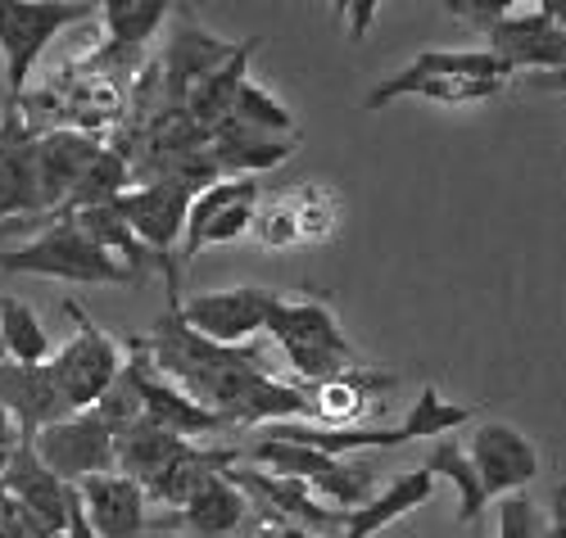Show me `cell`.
<instances>
[{"mask_svg": "<svg viewBox=\"0 0 566 538\" xmlns=\"http://www.w3.org/2000/svg\"><path fill=\"white\" fill-rule=\"evenodd\" d=\"M467 416H471V408L444 403L440 389L427 384L399 425H345V430H326V425H308V421H286V425H268L263 439H281V444H304V449H317V453H326V457H349V453H358V449L436 444V439H444L449 430H458Z\"/></svg>", "mask_w": 566, "mask_h": 538, "instance_id": "1", "label": "cell"}, {"mask_svg": "<svg viewBox=\"0 0 566 538\" xmlns=\"http://www.w3.org/2000/svg\"><path fill=\"white\" fill-rule=\"evenodd\" d=\"M268 335L276 339V349L286 358L300 389L332 384L358 367L349 335L340 330L336 313L322 299H281L272 321H268Z\"/></svg>", "mask_w": 566, "mask_h": 538, "instance_id": "2", "label": "cell"}, {"mask_svg": "<svg viewBox=\"0 0 566 538\" xmlns=\"http://www.w3.org/2000/svg\"><path fill=\"white\" fill-rule=\"evenodd\" d=\"M36 231L41 235L19 244V250H0V272L73 281V285H132V281H140L136 272L114 263L73 218H51V222H41Z\"/></svg>", "mask_w": 566, "mask_h": 538, "instance_id": "3", "label": "cell"}, {"mask_svg": "<svg viewBox=\"0 0 566 538\" xmlns=\"http://www.w3.org/2000/svg\"><path fill=\"white\" fill-rule=\"evenodd\" d=\"M96 14H101L96 0H0V55H6V86H10L6 114H19L28 77L45 45L64 28H77Z\"/></svg>", "mask_w": 566, "mask_h": 538, "instance_id": "4", "label": "cell"}, {"mask_svg": "<svg viewBox=\"0 0 566 538\" xmlns=\"http://www.w3.org/2000/svg\"><path fill=\"white\" fill-rule=\"evenodd\" d=\"M64 313L73 317L77 330H73L69 345L51 358V376L60 384L69 412L77 416V412H91L114 389V380L123 376V349H118V339L105 335L73 299H64Z\"/></svg>", "mask_w": 566, "mask_h": 538, "instance_id": "5", "label": "cell"}, {"mask_svg": "<svg viewBox=\"0 0 566 538\" xmlns=\"http://www.w3.org/2000/svg\"><path fill=\"white\" fill-rule=\"evenodd\" d=\"M276 304H281V295L268 285H231V289H209V295L177 304V317L200 339H209V345L245 349L254 335H268Z\"/></svg>", "mask_w": 566, "mask_h": 538, "instance_id": "6", "label": "cell"}, {"mask_svg": "<svg viewBox=\"0 0 566 538\" xmlns=\"http://www.w3.org/2000/svg\"><path fill=\"white\" fill-rule=\"evenodd\" d=\"M123 376H127L132 394H136V403H140V416L155 421V425H164V430L177 434V439H186V444H191V439H200V434H213V430L227 425L218 412L200 408L191 394H181V389H177L168 376H159V367L150 362L146 339H132V345H127Z\"/></svg>", "mask_w": 566, "mask_h": 538, "instance_id": "7", "label": "cell"}, {"mask_svg": "<svg viewBox=\"0 0 566 538\" xmlns=\"http://www.w3.org/2000/svg\"><path fill=\"white\" fill-rule=\"evenodd\" d=\"M114 430L96 416V412H77V416H64L55 425H45L36 439H32V453L41 457V466L60 475L69 488L91 479V475H109L118 471V453H114Z\"/></svg>", "mask_w": 566, "mask_h": 538, "instance_id": "8", "label": "cell"}, {"mask_svg": "<svg viewBox=\"0 0 566 538\" xmlns=\"http://www.w3.org/2000/svg\"><path fill=\"white\" fill-rule=\"evenodd\" d=\"M507 77H512L507 64L490 51H444V45H436V51H417L403 73L371 86L363 95V109H386L395 101H408V95H417L431 82H507Z\"/></svg>", "mask_w": 566, "mask_h": 538, "instance_id": "9", "label": "cell"}, {"mask_svg": "<svg viewBox=\"0 0 566 538\" xmlns=\"http://www.w3.org/2000/svg\"><path fill=\"white\" fill-rule=\"evenodd\" d=\"M467 457L476 466L490 503L507 498V494H526V484L539 475L535 444L507 421H481L476 434H471V444H467Z\"/></svg>", "mask_w": 566, "mask_h": 538, "instance_id": "10", "label": "cell"}, {"mask_svg": "<svg viewBox=\"0 0 566 538\" xmlns=\"http://www.w3.org/2000/svg\"><path fill=\"white\" fill-rule=\"evenodd\" d=\"M191 190H181L172 181H146L132 186L127 194H118V213L132 226V235L146 244L155 259H164L168 267H177L172 250H181V231H186V213H191Z\"/></svg>", "mask_w": 566, "mask_h": 538, "instance_id": "11", "label": "cell"}, {"mask_svg": "<svg viewBox=\"0 0 566 538\" xmlns=\"http://www.w3.org/2000/svg\"><path fill=\"white\" fill-rule=\"evenodd\" d=\"M41 181H36V131L23 127L19 114L0 118V226L14 231L41 222Z\"/></svg>", "mask_w": 566, "mask_h": 538, "instance_id": "12", "label": "cell"}, {"mask_svg": "<svg viewBox=\"0 0 566 538\" xmlns=\"http://www.w3.org/2000/svg\"><path fill=\"white\" fill-rule=\"evenodd\" d=\"M0 494H6L32 525L41 538H55L69 529V507H73V488L41 466V457L32 453V444H19L10 453L6 479H0Z\"/></svg>", "mask_w": 566, "mask_h": 538, "instance_id": "13", "label": "cell"}, {"mask_svg": "<svg viewBox=\"0 0 566 538\" xmlns=\"http://www.w3.org/2000/svg\"><path fill=\"white\" fill-rule=\"evenodd\" d=\"M105 145L86 131H73V127H55V131H41L36 136V181H41V204H45V218H55L69 194L77 190V181L86 177V168L101 159ZM41 218V222H45ZM36 226V222H28ZM23 231V226H14Z\"/></svg>", "mask_w": 566, "mask_h": 538, "instance_id": "14", "label": "cell"}, {"mask_svg": "<svg viewBox=\"0 0 566 538\" xmlns=\"http://www.w3.org/2000/svg\"><path fill=\"white\" fill-rule=\"evenodd\" d=\"M73 498L82 507V516L91 520L101 538H140L150 529V516H146V488L136 479L109 471V475H91L82 484H73Z\"/></svg>", "mask_w": 566, "mask_h": 538, "instance_id": "15", "label": "cell"}, {"mask_svg": "<svg viewBox=\"0 0 566 538\" xmlns=\"http://www.w3.org/2000/svg\"><path fill=\"white\" fill-rule=\"evenodd\" d=\"M0 408H6L19 425V444H32V439L55 425L69 412L60 384L51 376V362L45 367H19V362H0Z\"/></svg>", "mask_w": 566, "mask_h": 538, "instance_id": "16", "label": "cell"}, {"mask_svg": "<svg viewBox=\"0 0 566 538\" xmlns=\"http://www.w3.org/2000/svg\"><path fill=\"white\" fill-rule=\"evenodd\" d=\"M490 55H499L507 64V73L531 68L539 77V73H553L566 64V32H557L553 19L539 6H531L522 14H507L490 32Z\"/></svg>", "mask_w": 566, "mask_h": 538, "instance_id": "17", "label": "cell"}, {"mask_svg": "<svg viewBox=\"0 0 566 538\" xmlns=\"http://www.w3.org/2000/svg\"><path fill=\"white\" fill-rule=\"evenodd\" d=\"M250 503L227 475H213L200 494L181 511H168L164 520H150V529H186L196 538H241L250 525Z\"/></svg>", "mask_w": 566, "mask_h": 538, "instance_id": "18", "label": "cell"}, {"mask_svg": "<svg viewBox=\"0 0 566 538\" xmlns=\"http://www.w3.org/2000/svg\"><path fill=\"white\" fill-rule=\"evenodd\" d=\"M235 45H241V41L209 36V32H200L196 23H186V28L172 36L168 55H164V95H168L172 114H181L186 95H191L209 73H218V68L235 55Z\"/></svg>", "mask_w": 566, "mask_h": 538, "instance_id": "19", "label": "cell"}, {"mask_svg": "<svg viewBox=\"0 0 566 538\" xmlns=\"http://www.w3.org/2000/svg\"><path fill=\"white\" fill-rule=\"evenodd\" d=\"M436 498V479L427 471H408V475H395L390 484H381V494H376L367 507L349 511V525L340 529V538H376L381 529H390L395 520H403L408 511L427 507Z\"/></svg>", "mask_w": 566, "mask_h": 538, "instance_id": "20", "label": "cell"}, {"mask_svg": "<svg viewBox=\"0 0 566 538\" xmlns=\"http://www.w3.org/2000/svg\"><path fill=\"white\" fill-rule=\"evenodd\" d=\"M231 462H235L231 449H196V444H191L177 462H168V466L146 484V498L159 503V507H168V511H181V507L191 503L213 475H222Z\"/></svg>", "mask_w": 566, "mask_h": 538, "instance_id": "21", "label": "cell"}, {"mask_svg": "<svg viewBox=\"0 0 566 538\" xmlns=\"http://www.w3.org/2000/svg\"><path fill=\"white\" fill-rule=\"evenodd\" d=\"M186 449V439H177V434H168L164 425H155V421H132L127 430H118V439H114V453H118V475H127V479H136L140 488H146L168 462H177Z\"/></svg>", "mask_w": 566, "mask_h": 538, "instance_id": "22", "label": "cell"}, {"mask_svg": "<svg viewBox=\"0 0 566 538\" xmlns=\"http://www.w3.org/2000/svg\"><path fill=\"white\" fill-rule=\"evenodd\" d=\"M259 51V36H250V41H241L235 45V55L218 68V73H209L191 95H186V105H181V114L191 118L200 131H218L227 118H231V105H235V91H241V82H245V64H250V55Z\"/></svg>", "mask_w": 566, "mask_h": 538, "instance_id": "23", "label": "cell"}, {"mask_svg": "<svg viewBox=\"0 0 566 538\" xmlns=\"http://www.w3.org/2000/svg\"><path fill=\"white\" fill-rule=\"evenodd\" d=\"M291 150H295V140L259 136V131H245L235 123H222L209 136V155H213L218 172H227V177H254L263 168H276V163H286Z\"/></svg>", "mask_w": 566, "mask_h": 538, "instance_id": "24", "label": "cell"}, {"mask_svg": "<svg viewBox=\"0 0 566 538\" xmlns=\"http://www.w3.org/2000/svg\"><path fill=\"white\" fill-rule=\"evenodd\" d=\"M421 471H427L431 479H449V484H453V494H458V520L481 525V511L490 507V498H485L481 475H476V466H471L467 449L458 444L453 434L436 439L431 453H427V462H421Z\"/></svg>", "mask_w": 566, "mask_h": 538, "instance_id": "25", "label": "cell"}, {"mask_svg": "<svg viewBox=\"0 0 566 538\" xmlns=\"http://www.w3.org/2000/svg\"><path fill=\"white\" fill-rule=\"evenodd\" d=\"M0 339H6V362H19V367H45V362L55 358L51 335H45L41 317H36L23 299H14V295L0 299Z\"/></svg>", "mask_w": 566, "mask_h": 538, "instance_id": "26", "label": "cell"}, {"mask_svg": "<svg viewBox=\"0 0 566 538\" xmlns=\"http://www.w3.org/2000/svg\"><path fill=\"white\" fill-rule=\"evenodd\" d=\"M172 14L168 0H105L101 19L109 28V51H140Z\"/></svg>", "mask_w": 566, "mask_h": 538, "instance_id": "27", "label": "cell"}, {"mask_svg": "<svg viewBox=\"0 0 566 538\" xmlns=\"http://www.w3.org/2000/svg\"><path fill=\"white\" fill-rule=\"evenodd\" d=\"M132 190V163L118 155V150H101V159L86 168V177L77 181V190L69 194V204L55 213V218H73L82 209H101V204H114L118 194ZM51 222V218H45ZM41 226V222H36Z\"/></svg>", "mask_w": 566, "mask_h": 538, "instance_id": "28", "label": "cell"}, {"mask_svg": "<svg viewBox=\"0 0 566 538\" xmlns=\"http://www.w3.org/2000/svg\"><path fill=\"white\" fill-rule=\"evenodd\" d=\"M227 123H235V127H245V131H259V136H286V140H295V114L276 101V95L268 91V86H259V82H241V91H235V105H231V118Z\"/></svg>", "mask_w": 566, "mask_h": 538, "instance_id": "29", "label": "cell"}, {"mask_svg": "<svg viewBox=\"0 0 566 538\" xmlns=\"http://www.w3.org/2000/svg\"><path fill=\"white\" fill-rule=\"evenodd\" d=\"M544 516L535 507L531 494H507L499 498V525H494V538H544Z\"/></svg>", "mask_w": 566, "mask_h": 538, "instance_id": "30", "label": "cell"}, {"mask_svg": "<svg viewBox=\"0 0 566 538\" xmlns=\"http://www.w3.org/2000/svg\"><path fill=\"white\" fill-rule=\"evenodd\" d=\"M254 231L268 250H291L300 244V218H295V200H281V204H259L254 213Z\"/></svg>", "mask_w": 566, "mask_h": 538, "instance_id": "31", "label": "cell"}, {"mask_svg": "<svg viewBox=\"0 0 566 538\" xmlns=\"http://www.w3.org/2000/svg\"><path fill=\"white\" fill-rule=\"evenodd\" d=\"M254 213H259V200H241V204L222 209V213L205 226V235H200V254L209 250V244H231V240H241L245 231H254Z\"/></svg>", "mask_w": 566, "mask_h": 538, "instance_id": "32", "label": "cell"}, {"mask_svg": "<svg viewBox=\"0 0 566 538\" xmlns=\"http://www.w3.org/2000/svg\"><path fill=\"white\" fill-rule=\"evenodd\" d=\"M295 218H300V240H322L336 222V204L326 200V190H304L295 200Z\"/></svg>", "mask_w": 566, "mask_h": 538, "instance_id": "33", "label": "cell"}, {"mask_svg": "<svg viewBox=\"0 0 566 538\" xmlns=\"http://www.w3.org/2000/svg\"><path fill=\"white\" fill-rule=\"evenodd\" d=\"M444 10L449 14H458L462 23H471V28H481L485 36L516 10V0H444Z\"/></svg>", "mask_w": 566, "mask_h": 538, "instance_id": "34", "label": "cell"}, {"mask_svg": "<svg viewBox=\"0 0 566 538\" xmlns=\"http://www.w3.org/2000/svg\"><path fill=\"white\" fill-rule=\"evenodd\" d=\"M376 0H358V6H349V32H354V41H363L367 36V28H371V19H376Z\"/></svg>", "mask_w": 566, "mask_h": 538, "instance_id": "35", "label": "cell"}, {"mask_svg": "<svg viewBox=\"0 0 566 538\" xmlns=\"http://www.w3.org/2000/svg\"><path fill=\"white\" fill-rule=\"evenodd\" d=\"M544 538H566V488H557V498H553V520L544 525Z\"/></svg>", "mask_w": 566, "mask_h": 538, "instance_id": "36", "label": "cell"}, {"mask_svg": "<svg viewBox=\"0 0 566 538\" xmlns=\"http://www.w3.org/2000/svg\"><path fill=\"white\" fill-rule=\"evenodd\" d=\"M64 538H101L96 529H91V520L82 516V507H77V498H73V507H69V529H64Z\"/></svg>", "mask_w": 566, "mask_h": 538, "instance_id": "37", "label": "cell"}, {"mask_svg": "<svg viewBox=\"0 0 566 538\" xmlns=\"http://www.w3.org/2000/svg\"><path fill=\"white\" fill-rule=\"evenodd\" d=\"M535 91L566 95V64H562V68H553V73H539V77H535Z\"/></svg>", "mask_w": 566, "mask_h": 538, "instance_id": "38", "label": "cell"}, {"mask_svg": "<svg viewBox=\"0 0 566 538\" xmlns=\"http://www.w3.org/2000/svg\"><path fill=\"white\" fill-rule=\"evenodd\" d=\"M0 449H19V425L6 408H0Z\"/></svg>", "mask_w": 566, "mask_h": 538, "instance_id": "39", "label": "cell"}, {"mask_svg": "<svg viewBox=\"0 0 566 538\" xmlns=\"http://www.w3.org/2000/svg\"><path fill=\"white\" fill-rule=\"evenodd\" d=\"M539 10L553 19L557 32H566V0H539Z\"/></svg>", "mask_w": 566, "mask_h": 538, "instance_id": "40", "label": "cell"}, {"mask_svg": "<svg viewBox=\"0 0 566 538\" xmlns=\"http://www.w3.org/2000/svg\"><path fill=\"white\" fill-rule=\"evenodd\" d=\"M10 453H14V449H0V479H6V466H10Z\"/></svg>", "mask_w": 566, "mask_h": 538, "instance_id": "41", "label": "cell"}, {"mask_svg": "<svg viewBox=\"0 0 566 538\" xmlns=\"http://www.w3.org/2000/svg\"><path fill=\"white\" fill-rule=\"evenodd\" d=\"M471 538H485V529H481V525H471Z\"/></svg>", "mask_w": 566, "mask_h": 538, "instance_id": "42", "label": "cell"}, {"mask_svg": "<svg viewBox=\"0 0 566 538\" xmlns=\"http://www.w3.org/2000/svg\"><path fill=\"white\" fill-rule=\"evenodd\" d=\"M0 362H6V339H0Z\"/></svg>", "mask_w": 566, "mask_h": 538, "instance_id": "43", "label": "cell"}]
</instances>
